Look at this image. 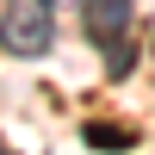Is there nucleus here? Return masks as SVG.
<instances>
[{
    "instance_id": "obj_1",
    "label": "nucleus",
    "mask_w": 155,
    "mask_h": 155,
    "mask_svg": "<svg viewBox=\"0 0 155 155\" xmlns=\"http://www.w3.org/2000/svg\"><path fill=\"white\" fill-rule=\"evenodd\" d=\"M50 44H56L50 0H0V50L6 56L31 62V56H50Z\"/></svg>"
},
{
    "instance_id": "obj_2",
    "label": "nucleus",
    "mask_w": 155,
    "mask_h": 155,
    "mask_svg": "<svg viewBox=\"0 0 155 155\" xmlns=\"http://www.w3.org/2000/svg\"><path fill=\"white\" fill-rule=\"evenodd\" d=\"M130 12H137V0H81V25H87V37L99 50L130 31Z\"/></svg>"
},
{
    "instance_id": "obj_3",
    "label": "nucleus",
    "mask_w": 155,
    "mask_h": 155,
    "mask_svg": "<svg viewBox=\"0 0 155 155\" xmlns=\"http://www.w3.org/2000/svg\"><path fill=\"white\" fill-rule=\"evenodd\" d=\"M130 68H137V50L124 44V37H112V44H106V74H112V81H124Z\"/></svg>"
},
{
    "instance_id": "obj_4",
    "label": "nucleus",
    "mask_w": 155,
    "mask_h": 155,
    "mask_svg": "<svg viewBox=\"0 0 155 155\" xmlns=\"http://www.w3.org/2000/svg\"><path fill=\"white\" fill-rule=\"evenodd\" d=\"M81 137H87L93 149H130V143H137V130H112V124H87Z\"/></svg>"
}]
</instances>
